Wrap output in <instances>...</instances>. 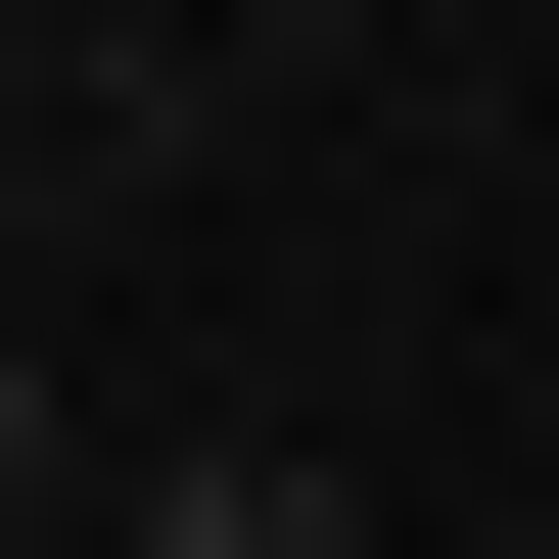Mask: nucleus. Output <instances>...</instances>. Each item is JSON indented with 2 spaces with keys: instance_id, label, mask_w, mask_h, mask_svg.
<instances>
[{
  "instance_id": "obj_1",
  "label": "nucleus",
  "mask_w": 559,
  "mask_h": 559,
  "mask_svg": "<svg viewBox=\"0 0 559 559\" xmlns=\"http://www.w3.org/2000/svg\"><path fill=\"white\" fill-rule=\"evenodd\" d=\"M94 559H280V466H140V513H94Z\"/></svg>"
},
{
  "instance_id": "obj_2",
  "label": "nucleus",
  "mask_w": 559,
  "mask_h": 559,
  "mask_svg": "<svg viewBox=\"0 0 559 559\" xmlns=\"http://www.w3.org/2000/svg\"><path fill=\"white\" fill-rule=\"evenodd\" d=\"M47 513H94V466H47V326H0V559H47Z\"/></svg>"
},
{
  "instance_id": "obj_3",
  "label": "nucleus",
  "mask_w": 559,
  "mask_h": 559,
  "mask_svg": "<svg viewBox=\"0 0 559 559\" xmlns=\"http://www.w3.org/2000/svg\"><path fill=\"white\" fill-rule=\"evenodd\" d=\"M280 559H373V513H326V466H280Z\"/></svg>"
}]
</instances>
